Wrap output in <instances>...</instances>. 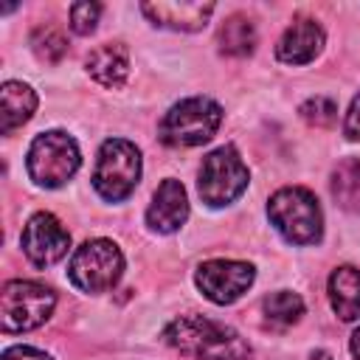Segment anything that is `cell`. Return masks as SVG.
<instances>
[{
	"label": "cell",
	"mask_w": 360,
	"mask_h": 360,
	"mask_svg": "<svg viewBox=\"0 0 360 360\" xmlns=\"http://www.w3.org/2000/svg\"><path fill=\"white\" fill-rule=\"evenodd\" d=\"M163 340L180 354L197 360H253V349L248 340L205 315H180L163 329Z\"/></svg>",
	"instance_id": "cell-1"
},
{
	"label": "cell",
	"mask_w": 360,
	"mask_h": 360,
	"mask_svg": "<svg viewBox=\"0 0 360 360\" xmlns=\"http://www.w3.org/2000/svg\"><path fill=\"white\" fill-rule=\"evenodd\" d=\"M267 217L290 245H315L323 236V214L309 188H278L267 202Z\"/></svg>",
	"instance_id": "cell-2"
},
{
	"label": "cell",
	"mask_w": 360,
	"mask_h": 360,
	"mask_svg": "<svg viewBox=\"0 0 360 360\" xmlns=\"http://www.w3.org/2000/svg\"><path fill=\"white\" fill-rule=\"evenodd\" d=\"M219 124H222V107L208 96H191L177 101L163 115L158 135L166 146L186 149V146H200L211 141Z\"/></svg>",
	"instance_id": "cell-3"
},
{
	"label": "cell",
	"mask_w": 360,
	"mask_h": 360,
	"mask_svg": "<svg viewBox=\"0 0 360 360\" xmlns=\"http://www.w3.org/2000/svg\"><path fill=\"white\" fill-rule=\"evenodd\" d=\"M56 307V292L39 281L14 278L6 281L0 295V329L11 332H31L42 326Z\"/></svg>",
	"instance_id": "cell-4"
},
{
	"label": "cell",
	"mask_w": 360,
	"mask_h": 360,
	"mask_svg": "<svg viewBox=\"0 0 360 360\" xmlns=\"http://www.w3.org/2000/svg\"><path fill=\"white\" fill-rule=\"evenodd\" d=\"M79 163H82V155H79L76 141L59 129L37 135L28 149V158H25L28 177L42 188L65 186L76 174Z\"/></svg>",
	"instance_id": "cell-5"
},
{
	"label": "cell",
	"mask_w": 360,
	"mask_h": 360,
	"mask_svg": "<svg viewBox=\"0 0 360 360\" xmlns=\"http://www.w3.org/2000/svg\"><path fill=\"white\" fill-rule=\"evenodd\" d=\"M141 180V152L135 143L124 138H107L98 149L96 169H93V188L110 200H127Z\"/></svg>",
	"instance_id": "cell-6"
},
{
	"label": "cell",
	"mask_w": 360,
	"mask_h": 360,
	"mask_svg": "<svg viewBox=\"0 0 360 360\" xmlns=\"http://www.w3.org/2000/svg\"><path fill=\"white\" fill-rule=\"evenodd\" d=\"M124 273V253L110 239H87L70 256L68 276L82 292H107Z\"/></svg>",
	"instance_id": "cell-7"
},
{
	"label": "cell",
	"mask_w": 360,
	"mask_h": 360,
	"mask_svg": "<svg viewBox=\"0 0 360 360\" xmlns=\"http://www.w3.org/2000/svg\"><path fill=\"white\" fill-rule=\"evenodd\" d=\"M248 180L250 174L239 152L233 146H219L202 158V166L197 174V191L202 202H208L211 208H222L248 188Z\"/></svg>",
	"instance_id": "cell-8"
},
{
	"label": "cell",
	"mask_w": 360,
	"mask_h": 360,
	"mask_svg": "<svg viewBox=\"0 0 360 360\" xmlns=\"http://www.w3.org/2000/svg\"><path fill=\"white\" fill-rule=\"evenodd\" d=\"M253 278H256L253 264L236 262V259H211V262H202L194 273V281L202 290V295L222 307L242 298L253 284Z\"/></svg>",
	"instance_id": "cell-9"
},
{
	"label": "cell",
	"mask_w": 360,
	"mask_h": 360,
	"mask_svg": "<svg viewBox=\"0 0 360 360\" xmlns=\"http://www.w3.org/2000/svg\"><path fill=\"white\" fill-rule=\"evenodd\" d=\"M20 245H22V253L28 256L31 264L51 267V264H56L68 253L70 233L65 231V225L53 214L39 211V214H34L25 222L22 236H20Z\"/></svg>",
	"instance_id": "cell-10"
},
{
	"label": "cell",
	"mask_w": 360,
	"mask_h": 360,
	"mask_svg": "<svg viewBox=\"0 0 360 360\" xmlns=\"http://www.w3.org/2000/svg\"><path fill=\"white\" fill-rule=\"evenodd\" d=\"M186 219H188L186 188H183L180 180L166 177L158 186V191H155V197H152V202L146 208V225L152 231H158V233H174Z\"/></svg>",
	"instance_id": "cell-11"
},
{
	"label": "cell",
	"mask_w": 360,
	"mask_h": 360,
	"mask_svg": "<svg viewBox=\"0 0 360 360\" xmlns=\"http://www.w3.org/2000/svg\"><path fill=\"white\" fill-rule=\"evenodd\" d=\"M321 48H323V28L309 17H298L281 34L276 45V56L284 65H307L321 53Z\"/></svg>",
	"instance_id": "cell-12"
},
{
	"label": "cell",
	"mask_w": 360,
	"mask_h": 360,
	"mask_svg": "<svg viewBox=\"0 0 360 360\" xmlns=\"http://www.w3.org/2000/svg\"><path fill=\"white\" fill-rule=\"evenodd\" d=\"M141 11L160 28L200 31L214 14V3H143Z\"/></svg>",
	"instance_id": "cell-13"
},
{
	"label": "cell",
	"mask_w": 360,
	"mask_h": 360,
	"mask_svg": "<svg viewBox=\"0 0 360 360\" xmlns=\"http://www.w3.org/2000/svg\"><path fill=\"white\" fill-rule=\"evenodd\" d=\"M87 73L104 84V87H121L127 82V73H129V56H127V48L121 42H107V45H98L90 56H87Z\"/></svg>",
	"instance_id": "cell-14"
},
{
	"label": "cell",
	"mask_w": 360,
	"mask_h": 360,
	"mask_svg": "<svg viewBox=\"0 0 360 360\" xmlns=\"http://www.w3.org/2000/svg\"><path fill=\"white\" fill-rule=\"evenodd\" d=\"M329 301L340 321L360 318V270L352 264H340L329 276Z\"/></svg>",
	"instance_id": "cell-15"
},
{
	"label": "cell",
	"mask_w": 360,
	"mask_h": 360,
	"mask_svg": "<svg viewBox=\"0 0 360 360\" xmlns=\"http://www.w3.org/2000/svg\"><path fill=\"white\" fill-rule=\"evenodd\" d=\"M0 107H3V135H11L34 115L37 93L22 82H6L0 90Z\"/></svg>",
	"instance_id": "cell-16"
},
{
	"label": "cell",
	"mask_w": 360,
	"mask_h": 360,
	"mask_svg": "<svg viewBox=\"0 0 360 360\" xmlns=\"http://www.w3.org/2000/svg\"><path fill=\"white\" fill-rule=\"evenodd\" d=\"M329 191L343 211H360V160L357 158H346L335 166Z\"/></svg>",
	"instance_id": "cell-17"
},
{
	"label": "cell",
	"mask_w": 360,
	"mask_h": 360,
	"mask_svg": "<svg viewBox=\"0 0 360 360\" xmlns=\"http://www.w3.org/2000/svg\"><path fill=\"white\" fill-rule=\"evenodd\" d=\"M219 51L225 56H248L256 45V28H253V20L245 17V14H231L222 28H219Z\"/></svg>",
	"instance_id": "cell-18"
},
{
	"label": "cell",
	"mask_w": 360,
	"mask_h": 360,
	"mask_svg": "<svg viewBox=\"0 0 360 360\" xmlns=\"http://www.w3.org/2000/svg\"><path fill=\"white\" fill-rule=\"evenodd\" d=\"M262 312L267 318V323L273 326H292L301 315H304V301L298 292H290V290H278V292H270L264 301H262Z\"/></svg>",
	"instance_id": "cell-19"
},
{
	"label": "cell",
	"mask_w": 360,
	"mask_h": 360,
	"mask_svg": "<svg viewBox=\"0 0 360 360\" xmlns=\"http://www.w3.org/2000/svg\"><path fill=\"white\" fill-rule=\"evenodd\" d=\"M31 48L34 53L42 59V62H59L65 53H68V39L59 28L53 25H39L34 34H31Z\"/></svg>",
	"instance_id": "cell-20"
},
{
	"label": "cell",
	"mask_w": 360,
	"mask_h": 360,
	"mask_svg": "<svg viewBox=\"0 0 360 360\" xmlns=\"http://www.w3.org/2000/svg\"><path fill=\"white\" fill-rule=\"evenodd\" d=\"M301 118L312 127H332L335 118H338V104L326 96H315V98H307L301 107H298Z\"/></svg>",
	"instance_id": "cell-21"
},
{
	"label": "cell",
	"mask_w": 360,
	"mask_h": 360,
	"mask_svg": "<svg viewBox=\"0 0 360 360\" xmlns=\"http://www.w3.org/2000/svg\"><path fill=\"white\" fill-rule=\"evenodd\" d=\"M98 17H101V6H98V3L84 0V3H73V6H70V28H73L76 34H82V37L96 31Z\"/></svg>",
	"instance_id": "cell-22"
},
{
	"label": "cell",
	"mask_w": 360,
	"mask_h": 360,
	"mask_svg": "<svg viewBox=\"0 0 360 360\" xmlns=\"http://www.w3.org/2000/svg\"><path fill=\"white\" fill-rule=\"evenodd\" d=\"M343 135L349 141H360V93L354 96L349 112H346V121H343Z\"/></svg>",
	"instance_id": "cell-23"
},
{
	"label": "cell",
	"mask_w": 360,
	"mask_h": 360,
	"mask_svg": "<svg viewBox=\"0 0 360 360\" xmlns=\"http://www.w3.org/2000/svg\"><path fill=\"white\" fill-rule=\"evenodd\" d=\"M3 360H53V357L34 346H8L3 352Z\"/></svg>",
	"instance_id": "cell-24"
},
{
	"label": "cell",
	"mask_w": 360,
	"mask_h": 360,
	"mask_svg": "<svg viewBox=\"0 0 360 360\" xmlns=\"http://www.w3.org/2000/svg\"><path fill=\"white\" fill-rule=\"evenodd\" d=\"M349 349L354 354V360H360V326L352 332V340H349Z\"/></svg>",
	"instance_id": "cell-25"
},
{
	"label": "cell",
	"mask_w": 360,
	"mask_h": 360,
	"mask_svg": "<svg viewBox=\"0 0 360 360\" xmlns=\"http://www.w3.org/2000/svg\"><path fill=\"white\" fill-rule=\"evenodd\" d=\"M309 360H332V354H329V352H323V349H318V352H312V354H309Z\"/></svg>",
	"instance_id": "cell-26"
}]
</instances>
